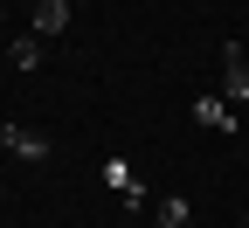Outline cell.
<instances>
[{
	"label": "cell",
	"instance_id": "cell-7",
	"mask_svg": "<svg viewBox=\"0 0 249 228\" xmlns=\"http://www.w3.org/2000/svg\"><path fill=\"white\" fill-rule=\"evenodd\" d=\"M160 221H166V228H187V201H180V193H166V201H160Z\"/></svg>",
	"mask_w": 249,
	"mask_h": 228
},
{
	"label": "cell",
	"instance_id": "cell-5",
	"mask_svg": "<svg viewBox=\"0 0 249 228\" xmlns=\"http://www.w3.org/2000/svg\"><path fill=\"white\" fill-rule=\"evenodd\" d=\"M70 28V0H42L35 7V35H62Z\"/></svg>",
	"mask_w": 249,
	"mask_h": 228
},
{
	"label": "cell",
	"instance_id": "cell-8",
	"mask_svg": "<svg viewBox=\"0 0 249 228\" xmlns=\"http://www.w3.org/2000/svg\"><path fill=\"white\" fill-rule=\"evenodd\" d=\"M152 228H166V221H152Z\"/></svg>",
	"mask_w": 249,
	"mask_h": 228
},
{
	"label": "cell",
	"instance_id": "cell-4",
	"mask_svg": "<svg viewBox=\"0 0 249 228\" xmlns=\"http://www.w3.org/2000/svg\"><path fill=\"white\" fill-rule=\"evenodd\" d=\"M194 124H208V132H222V139H235V111H229V97H194Z\"/></svg>",
	"mask_w": 249,
	"mask_h": 228
},
{
	"label": "cell",
	"instance_id": "cell-2",
	"mask_svg": "<svg viewBox=\"0 0 249 228\" xmlns=\"http://www.w3.org/2000/svg\"><path fill=\"white\" fill-rule=\"evenodd\" d=\"M0 152H14V159H35V166H42V159L55 152L42 132H28V124H7V118H0Z\"/></svg>",
	"mask_w": 249,
	"mask_h": 228
},
{
	"label": "cell",
	"instance_id": "cell-6",
	"mask_svg": "<svg viewBox=\"0 0 249 228\" xmlns=\"http://www.w3.org/2000/svg\"><path fill=\"white\" fill-rule=\"evenodd\" d=\"M7 62H14V70H42V35H14Z\"/></svg>",
	"mask_w": 249,
	"mask_h": 228
},
{
	"label": "cell",
	"instance_id": "cell-10",
	"mask_svg": "<svg viewBox=\"0 0 249 228\" xmlns=\"http://www.w3.org/2000/svg\"><path fill=\"white\" fill-rule=\"evenodd\" d=\"M242 228H249V221H242Z\"/></svg>",
	"mask_w": 249,
	"mask_h": 228
},
{
	"label": "cell",
	"instance_id": "cell-1",
	"mask_svg": "<svg viewBox=\"0 0 249 228\" xmlns=\"http://www.w3.org/2000/svg\"><path fill=\"white\" fill-rule=\"evenodd\" d=\"M222 97L229 104H249V55H242V42H222Z\"/></svg>",
	"mask_w": 249,
	"mask_h": 228
},
{
	"label": "cell",
	"instance_id": "cell-3",
	"mask_svg": "<svg viewBox=\"0 0 249 228\" xmlns=\"http://www.w3.org/2000/svg\"><path fill=\"white\" fill-rule=\"evenodd\" d=\"M104 187L118 193L124 208H145V180L132 173V159H104Z\"/></svg>",
	"mask_w": 249,
	"mask_h": 228
},
{
	"label": "cell",
	"instance_id": "cell-9",
	"mask_svg": "<svg viewBox=\"0 0 249 228\" xmlns=\"http://www.w3.org/2000/svg\"><path fill=\"white\" fill-rule=\"evenodd\" d=\"M187 228H194V221H187Z\"/></svg>",
	"mask_w": 249,
	"mask_h": 228
}]
</instances>
